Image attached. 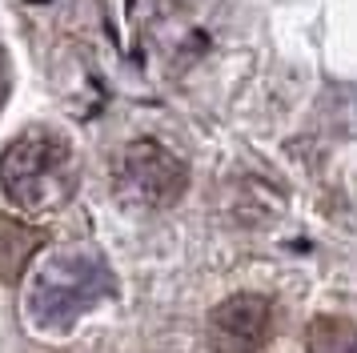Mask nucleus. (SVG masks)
Listing matches in <instances>:
<instances>
[{"label":"nucleus","instance_id":"nucleus-1","mask_svg":"<svg viewBox=\"0 0 357 353\" xmlns=\"http://www.w3.org/2000/svg\"><path fill=\"white\" fill-rule=\"evenodd\" d=\"M0 185L20 213H52L77 193V157L52 133H24L0 157Z\"/></svg>","mask_w":357,"mask_h":353},{"label":"nucleus","instance_id":"nucleus-2","mask_svg":"<svg viewBox=\"0 0 357 353\" xmlns=\"http://www.w3.org/2000/svg\"><path fill=\"white\" fill-rule=\"evenodd\" d=\"M109 293H113V277L105 261L89 249H65L40 261V269L33 273L24 293V313L40 329H68Z\"/></svg>","mask_w":357,"mask_h":353},{"label":"nucleus","instance_id":"nucleus-3","mask_svg":"<svg viewBox=\"0 0 357 353\" xmlns=\"http://www.w3.org/2000/svg\"><path fill=\"white\" fill-rule=\"evenodd\" d=\"M113 181H116V193L125 201H137V205H169L185 189V165L169 149H161V144L141 141V144H129L116 157Z\"/></svg>","mask_w":357,"mask_h":353},{"label":"nucleus","instance_id":"nucleus-4","mask_svg":"<svg viewBox=\"0 0 357 353\" xmlns=\"http://www.w3.org/2000/svg\"><path fill=\"white\" fill-rule=\"evenodd\" d=\"M269 337V301L257 293H237L209 313L213 353H257Z\"/></svg>","mask_w":357,"mask_h":353},{"label":"nucleus","instance_id":"nucleus-5","mask_svg":"<svg viewBox=\"0 0 357 353\" xmlns=\"http://www.w3.org/2000/svg\"><path fill=\"white\" fill-rule=\"evenodd\" d=\"M45 245V233L17 217H0V281H20V273L29 269L36 249Z\"/></svg>","mask_w":357,"mask_h":353},{"label":"nucleus","instance_id":"nucleus-6","mask_svg":"<svg viewBox=\"0 0 357 353\" xmlns=\"http://www.w3.org/2000/svg\"><path fill=\"white\" fill-rule=\"evenodd\" d=\"M309 353H357V325L345 317H313Z\"/></svg>","mask_w":357,"mask_h":353},{"label":"nucleus","instance_id":"nucleus-7","mask_svg":"<svg viewBox=\"0 0 357 353\" xmlns=\"http://www.w3.org/2000/svg\"><path fill=\"white\" fill-rule=\"evenodd\" d=\"M4 93H8V73H4V57H0V105H4Z\"/></svg>","mask_w":357,"mask_h":353}]
</instances>
